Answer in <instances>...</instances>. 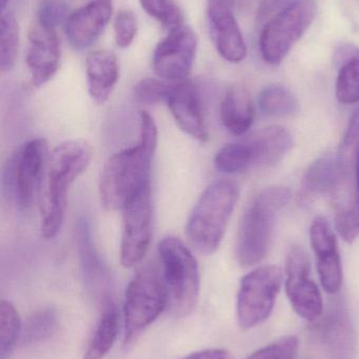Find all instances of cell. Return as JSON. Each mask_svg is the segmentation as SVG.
Listing matches in <instances>:
<instances>
[{"label": "cell", "mask_w": 359, "mask_h": 359, "mask_svg": "<svg viewBox=\"0 0 359 359\" xmlns=\"http://www.w3.org/2000/svg\"><path fill=\"white\" fill-rule=\"evenodd\" d=\"M139 140L132 147L114 154L105 161L99 177L101 206L122 210L126 203L145 186L151 185V168L157 147V128L153 118L141 111Z\"/></svg>", "instance_id": "cell-1"}, {"label": "cell", "mask_w": 359, "mask_h": 359, "mask_svg": "<svg viewBox=\"0 0 359 359\" xmlns=\"http://www.w3.org/2000/svg\"><path fill=\"white\" fill-rule=\"evenodd\" d=\"M92 156L90 144L82 140L65 141L50 154L40 228L44 240H52L60 231L65 219L67 190L86 172Z\"/></svg>", "instance_id": "cell-2"}, {"label": "cell", "mask_w": 359, "mask_h": 359, "mask_svg": "<svg viewBox=\"0 0 359 359\" xmlns=\"http://www.w3.org/2000/svg\"><path fill=\"white\" fill-rule=\"evenodd\" d=\"M290 198V189L282 186L266 188L253 198L242 215L236 243V257L242 267H252L265 259L276 222Z\"/></svg>", "instance_id": "cell-3"}, {"label": "cell", "mask_w": 359, "mask_h": 359, "mask_svg": "<svg viewBox=\"0 0 359 359\" xmlns=\"http://www.w3.org/2000/svg\"><path fill=\"white\" fill-rule=\"evenodd\" d=\"M238 186L217 180L198 198L187 224V236L196 250L212 255L221 246L238 200Z\"/></svg>", "instance_id": "cell-4"}, {"label": "cell", "mask_w": 359, "mask_h": 359, "mask_svg": "<svg viewBox=\"0 0 359 359\" xmlns=\"http://www.w3.org/2000/svg\"><path fill=\"white\" fill-rule=\"evenodd\" d=\"M292 145V135L286 128L270 126L223 147L215 156V168L232 175L267 168L280 162Z\"/></svg>", "instance_id": "cell-5"}, {"label": "cell", "mask_w": 359, "mask_h": 359, "mask_svg": "<svg viewBox=\"0 0 359 359\" xmlns=\"http://www.w3.org/2000/svg\"><path fill=\"white\" fill-rule=\"evenodd\" d=\"M162 273L168 291L169 305L178 318L195 309L200 297L197 261L190 249L175 236H167L158 246Z\"/></svg>", "instance_id": "cell-6"}, {"label": "cell", "mask_w": 359, "mask_h": 359, "mask_svg": "<svg viewBox=\"0 0 359 359\" xmlns=\"http://www.w3.org/2000/svg\"><path fill=\"white\" fill-rule=\"evenodd\" d=\"M169 305L164 276L155 265L139 270L124 297V344L132 343Z\"/></svg>", "instance_id": "cell-7"}, {"label": "cell", "mask_w": 359, "mask_h": 359, "mask_svg": "<svg viewBox=\"0 0 359 359\" xmlns=\"http://www.w3.org/2000/svg\"><path fill=\"white\" fill-rule=\"evenodd\" d=\"M318 12L316 0H292L261 29L259 50L271 65L282 62L293 46L313 22Z\"/></svg>", "instance_id": "cell-8"}, {"label": "cell", "mask_w": 359, "mask_h": 359, "mask_svg": "<svg viewBox=\"0 0 359 359\" xmlns=\"http://www.w3.org/2000/svg\"><path fill=\"white\" fill-rule=\"evenodd\" d=\"M48 149L42 138L32 139L17 149L2 172V188L6 198L20 209L31 206L48 168Z\"/></svg>", "instance_id": "cell-9"}, {"label": "cell", "mask_w": 359, "mask_h": 359, "mask_svg": "<svg viewBox=\"0 0 359 359\" xmlns=\"http://www.w3.org/2000/svg\"><path fill=\"white\" fill-rule=\"evenodd\" d=\"M284 274L278 266L267 265L249 272L240 282L237 320L242 330L265 323L273 312Z\"/></svg>", "instance_id": "cell-10"}, {"label": "cell", "mask_w": 359, "mask_h": 359, "mask_svg": "<svg viewBox=\"0 0 359 359\" xmlns=\"http://www.w3.org/2000/svg\"><path fill=\"white\" fill-rule=\"evenodd\" d=\"M151 185L145 186L132 196L122 208V234L120 262L132 268L143 261L152 240Z\"/></svg>", "instance_id": "cell-11"}, {"label": "cell", "mask_w": 359, "mask_h": 359, "mask_svg": "<svg viewBox=\"0 0 359 359\" xmlns=\"http://www.w3.org/2000/svg\"><path fill=\"white\" fill-rule=\"evenodd\" d=\"M197 46V35L189 25H183L169 32L154 50L153 69L156 75L170 83L188 80L193 69Z\"/></svg>", "instance_id": "cell-12"}, {"label": "cell", "mask_w": 359, "mask_h": 359, "mask_svg": "<svg viewBox=\"0 0 359 359\" xmlns=\"http://www.w3.org/2000/svg\"><path fill=\"white\" fill-rule=\"evenodd\" d=\"M286 292L294 311L308 322H315L324 310L322 293L311 278V264L301 247L291 249L286 263Z\"/></svg>", "instance_id": "cell-13"}, {"label": "cell", "mask_w": 359, "mask_h": 359, "mask_svg": "<svg viewBox=\"0 0 359 359\" xmlns=\"http://www.w3.org/2000/svg\"><path fill=\"white\" fill-rule=\"evenodd\" d=\"M236 0H209L207 8L209 32L218 54L225 60L238 63L247 56V46L234 16Z\"/></svg>", "instance_id": "cell-14"}, {"label": "cell", "mask_w": 359, "mask_h": 359, "mask_svg": "<svg viewBox=\"0 0 359 359\" xmlns=\"http://www.w3.org/2000/svg\"><path fill=\"white\" fill-rule=\"evenodd\" d=\"M76 238L84 284L95 303L103 309L115 303L111 273L93 245L90 228L84 219L78 221Z\"/></svg>", "instance_id": "cell-15"}, {"label": "cell", "mask_w": 359, "mask_h": 359, "mask_svg": "<svg viewBox=\"0 0 359 359\" xmlns=\"http://www.w3.org/2000/svg\"><path fill=\"white\" fill-rule=\"evenodd\" d=\"M32 86L40 88L50 81L59 69L60 44L56 29L44 27L36 21L27 34L25 54Z\"/></svg>", "instance_id": "cell-16"}, {"label": "cell", "mask_w": 359, "mask_h": 359, "mask_svg": "<svg viewBox=\"0 0 359 359\" xmlns=\"http://www.w3.org/2000/svg\"><path fill=\"white\" fill-rule=\"evenodd\" d=\"M310 241L318 263L320 283L327 292L337 294L343 285V266L339 244L330 222L324 217L314 219Z\"/></svg>", "instance_id": "cell-17"}, {"label": "cell", "mask_w": 359, "mask_h": 359, "mask_svg": "<svg viewBox=\"0 0 359 359\" xmlns=\"http://www.w3.org/2000/svg\"><path fill=\"white\" fill-rule=\"evenodd\" d=\"M111 0H92L70 14L65 25V37L75 50L91 48L111 20Z\"/></svg>", "instance_id": "cell-18"}, {"label": "cell", "mask_w": 359, "mask_h": 359, "mask_svg": "<svg viewBox=\"0 0 359 359\" xmlns=\"http://www.w3.org/2000/svg\"><path fill=\"white\" fill-rule=\"evenodd\" d=\"M166 103L175 121L185 134L200 142L208 141L202 98L193 82L185 80L173 84Z\"/></svg>", "instance_id": "cell-19"}, {"label": "cell", "mask_w": 359, "mask_h": 359, "mask_svg": "<svg viewBox=\"0 0 359 359\" xmlns=\"http://www.w3.org/2000/svg\"><path fill=\"white\" fill-rule=\"evenodd\" d=\"M320 339L328 359H358L355 327L341 304H335L322 320Z\"/></svg>", "instance_id": "cell-20"}, {"label": "cell", "mask_w": 359, "mask_h": 359, "mask_svg": "<svg viewBox=\"0 0 359 359\" xmlns=\"http://www.w3.org/2000/svg\"><path fill=\"white\" fill-rule=\"evenodd\" d=\"M86 75L91 98L97 104H105L119 78L117 57L107 50L89 53L86 59Z\"/></svg>", "instance_id": "cell-21"}, {"label": "cell", "mask_w": 359, "mask_h": 359, "mask_svg": "<svg viewBox=\"0 0 359 359\" xmlns=\"http://www.w3.org/2000/svg\"><path fill=\"white\" fill-rule=\"evenodd\" d=\"M339 165L337 155L326 154L318 158L306 172L301 183V201L303 204L312 202L325 194L332 196L339 184Z\"/></svg>", "instance_id": "cell-22"}, {"label": "cell", "mask_w": 359, "mask_h": 359, "mask_svg": "<svg viewBox=\"0 0 359 359\" xmlns=\"http://www.w3.org/2000/svg\"><path fill=\"white\" fill-rule=\"evenodd\" d=\"M255 114L252 99L244 88H230L221 101V123L234 136H242L250 130Z\"/></svg>", "instance_id": "cell-23"}, {"label": "cell", "mask_w": 359, "mask_h": 359, "mask_svg": "<svg viewBox=\"0 0 359 359\" xmlns=\"http://www.w3.org/2000/svg\"><path fill=\"white\" fill-rule=\"evenodd\" d=\"M119 327V313L116 304L101 309L100 318L89 341L84 359H103L111 351Z\"/></svg>", "instance_id": "cell-24"}, {"label": "cell", "mask_w": 359, "mask_h": 359, "mask_svg": "<svg viewBox=\"0 0 359 359\" xmlns=\"http://www.w3.org/2000/svg\"><path fill=\"white\" fill-rule=\"evenodd\" d=\"M259 107L265 115L287 117L297 113L299 101L288 88L273 84L263 88L259 94Z\"/></svg>", "instance_id": "cell-25"}, {"label": "cell", "mask_w": 359, "mask_h": 359, "mask_svg": "<svg viewBox=\"0 0 359 359\" xmlns=\"http://www.w3.org/2000/svg\"><path fill=\"white\" fill-rule=\"evenodd\" d=\"M58 318L56 312L51 308L34 312L25 320L20 335L22 346L34 345L50 339L57 330Z\"/></svg>", "instance_id": "cell-26"}, {"label": "cell", "mask_w": 359, "mask_h": 359, "mask_svg": "<svg viewBox=\"0 0 359 359\" xmlns=\"http://www.w3.org/2000/svg\"><path fill=\"white\" fill-rule=\"evenodd\" d=\"M19 52V27L16 18L8 11H1L0 19V69L10 72Z\"/></svg>", "instance_id": "cell-27"}, {"label": "cell", "mask_w": 359, "mask_h": 359, "mask_svg": "<svg viewBox=\"0 0 359 359\" xmlns=\"http://www.w3.org/2000/svg\"><path fill=\"white\" fill-rule=\"evenodd\" d=\"M21 326L18 312L13 304L2 299L0 303V359H8L20 339Z\"/></svg>", "instance_id": "cell-28"}, {"label": "cell", "mask_w": 359, "mask_h": 359, "mask_svg": "<svg viewBox=\"0 0 359 359\" xmlns=\"http://www.w3.org/2000/svg\"><path fill=\"white\" fill-rule=\"evenodd\" d=\"M337 67V100L346 105L359 103V55L352 57Z\"/></svg>", "instance_id": "cell-29"}, {"label": "cell", "mask_w": 359, "mask_h": 359, "mask_svg": "<svg viewBox=\"0 0 359 359\" xmlns=\"http://www.w3.org/2000/svg\"><path fill=\"white\" fill-rule=\"evenodd\" d=\"M141 8L168 32L185 25L181 8L172 0H139Z\"/></svg>", "instance_id": "cell-30"}, {"label": "cell", "mask_w": 359, "mask_h": 359, "mask_svg": "<svg viewBox=\"0 0 359 359\" xmlns=\"http://www.w3.org/2000/svg\"><path fill=\"white\" fill-rule=\"evenodd\" d=\"M173 84L174 83L154 78L141 80L133 90L135 101L147 105L158 104L162 101L166 102Z\"/></svg>", "instance_id": "cell-31"}, {"label": "cell", "mask_w": 359, "mask_h": 359, "mask_svg": "<svg viewBox=\"0 0 359 359\" xmlns=\"http://www.w3.org/2000/svg\"><path fill=\"white\" fill-rule=\"evenodd\" d=\"M69 4L65 0H42L37 12V22L44 27L56 29L65 25L69 18Z\"/></svg>", "instance_id": "cell-32"}, {"label": "cell", "mask_w": 359, "mask_h": 359, "mask_svg": "<svg viewBox=\"0 0 359 359\" xmlns=\"http://www.w3.org/2000/svg\"><path fill=\"white\" fill-rule=\"evenodd\" d=\"M299 349V339L287 337L257 350L246 359H294Z\"/></svg>", "instance_id": "cell-33"}, {"label": "cell", "mask_w": 359, "mask_h": 359, "mask_svg": "<svg viewBox=\"0 0 359 359\" xmlns=\"http://www.w3.org/2000/svg\"><path fill=\"white\" fill-rule=\"evenodd\" d=\"M136 34V17L130 11H119L114 20V37L116 44L122 48H129L134 41Z\"/></svg>", "instance_id": "cell-34"}, {"label": "cell", "mask_w": 359, "mask_h": 359, "mask_svg": "<svg viewBox=\"0 0 359 359\" xmlns=\"http://www.w3.org/2000/svg\"><path fill=\"white\" fill-rule=\"evenodd\" d=\"M287 0H261L257 11V23L265 25L272 17L288 4Z\"/></svg>", "instance_id": "cell-35"}, {"label": "cell", "mask_w": 359, "mask_h": 359, "mask_svg": "<svg viewBox=\"0 0 359 359\" xmlns=\"http://www.w3.org/2000/svg\"><path fill=\"white\" fill-rule=\"evenodd\" d=\"M181 359H229V353L223 349H208Z\"/></svg>", "instance_id": "cell-36"}, {"label": "cell", "mask_w": 359, "mask_h": 359, "mask_svg": "<svg viewBox=\"0 0 359 359\" xmlns=\"http://www.w3.org/2000/svg\"><path fill=\"white\" fill-rule=\"evenodd\" d=\"M356 182H358V191L359 198V153L358 157V161H356Z\"/></svg>", "instance_id": "cell-37"}, {"label": "cell", "mask_w": 359, "mask_h": 359, "mask_svg": "<svg viewBox=\"0 0 359 359\" xmlns=\"http://www.w3.org/2000/svg\"><path fill=\"white\" fill-rule=\"evenodd\" d=\"M10 0H0V6H1V11H4L6 8Z\"/></svg>", "instance_id": "cell-38"}, {"label": "cell", "mask_w": 359, "mask_h": 359, "mask_svg": "<svg viewBox=\"0 0 359 359\" xmlns=\"http://www.w3.org/2000/svg\"><path fill=\"white\" fill-rule=\"evenodd\" d=\"M236 1H237V0H236ZM242 1H244V0H242Z\"/></svg>", "instance_id": "cell-39"}]
</instances>
